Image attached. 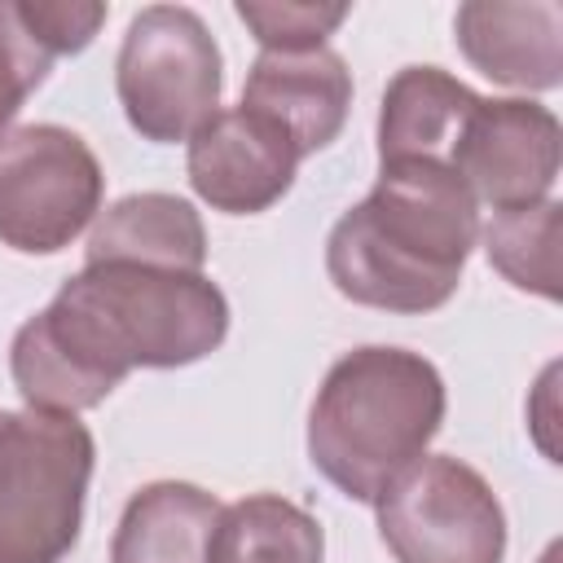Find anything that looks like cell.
<instances>
[{
	"label": "cell",
	"mask_w": 563,
	"mask_h": 563,
	"mask_svg": "<svg viewBox=\"0 0 563 563\" xmlns=\"http://www.w3.org/2000/svg\"><path fill=\"white\" fill-rule=\"evenodd\" d=\"M475 101L479 92H471L462 79H453L440 66L396 70L378 106V163L427 158V163L449 167L453 145Z\"/></svg>",
	"instance_id": "cell-13"
},
{
	"label": "cell",
	"mask_w": 563,
	"mask_h": 563,
	"mask_svg": "<svg viewBox=\"0 0 563 563\" xmlns=\"http://www.w3.org/2000/svg\"><path fill=\"white\" fill-rule=\"evenodd\" d=\"M479 242V202L444 163H378L374 189L325 238L334 290L378 312H435Z\"/></svg>",
	"instance_id": "cell-1"
},
{
	"label": "cell",
	"mask_w": 563,
	"mask_h": 563,
	"mask_svg": "<svg viewBox=\"0 0 563 563\" xmlns=\"http://www.w3.org/2000/svg\"><path fill=\"white\" fill-rule=\"evenodd\" d=\"M53 53L31 35L18 13V0H0V141L9 136L26 97L44 84Z\"/></svg>",
	"instance_id": "cell-17"
},
{
	"label": "cell",
	"mask_w": 563,
	"mask_h": 563,
	"mask_svg": "<svg viewBox=\"0 0 563 563\" xmlns=\"http://www.w3.org/2000/svg\"><path fill=\"white\" fill-rule=\"evenodd\" d=\"M238 18L260 40V53L321 48L325 35L347 18V4H260L238 0Z\"/></svg>",
	"instance_id": "cell-18"
},
{
	"label": "cell",
	"mask_w": 563,
	"mask_h": 563,
	"mask_svg": "<svg viewBox=\"0 0 563 563\" xmlns=\"http://www.w3.org/2000/svg\"><path fill=\"white\" fill-rule=\"evenodd\" d=\"M325 532L317 515L282 493H251L220 506L207 563H321Z\"/></svg>",
	"instance_id": "cell-15"
},
{
	"label": "cell",
	"mask_w": 563,
	"mask_h": 563,
	"mask_svg": "<svg viewBox=\"0 0 563 563\" xmlns=\"http://www.w3.org/2000/svg\"><path fill=\"white\" fill-rule=\"evenodd\" d=\"M84 264H145V268H176L202 273L207 264V229L194 202L145 189L128 194L106 207L88 233Z\"/></svg>",
	"instance_id": "cell-12"
},
{
	"label": "cell",
	"mask_w": 563,
	"mask_h": 563,
	"mask_svg": "<svg viewBox=\"0 0 563 563\" xmlns=\"http://www.w3.org/2000/svg\"><path fill=\"white\" fill-rule=\"evenodd\" d=\"M462 57L493 84L550 92L563 84V4L559 0H466L453 13Z\"/></svg>",
	"instance_id": "cell-10"
},
{
	"label": "cell",
	"mask_w": 563,
	"mask_h": 563,
	"mask_svg": "<svg viewBox=\"0 0 563 563\" xmlns=\"http://www.w3.org/2000/svg\"><path fill=\"white\" fill-rule=\"evenodd\" d=\"M185 172L194 194L224 216H260L295 185L299 150L282 123L260 110H216L189 141Z\"/></svg>",
	"instance_id": "cell-9"
},
{
	"label": "cell",
	"mask_w": 563,
	"mask_h": 563,
	"mask_svg": "<svg viewBox=\"0 0 563 563\" xmlns=\"http://www.w3.org/2000/svg\"><path fill=\"white\" fill-rule=\"evenodd\" d=\"M220 88V44L194 9L150 4L128 22L114 57V92L141 141H189L216 114Z\"/></svg>",
	"instance_id": "cell-5"
},
{
	"label": "cell",
	"mask_w": 563,
	"mask_h": 563,
	"mask_svg": "<svg viewBox=\"0 0 563 563\" xmlns=\"http://www.w3.org/2000/svg\"><path fill=\"white\" fill-rule=\"evenodd\" d=\"M563 158V128L554 110L528 97H479L462 123L449 167L475 202L493 211L532 207L550 198Z\"/></svg>",
	"instance_id": "cell-8"
},
{
	"label": "cell",
	"mask_w": 563,
	"mask_h": 563,
	"mask_svg": "<svg viewBox=\"0 0 563 563\" xmlns=\"http://www.w3.org/2000/svg\"><path fill=\"white\" fill-rule=\"evenodd\" d=\"M97 444L79 413L4 409L0 563H62L84 528Z\"/></svg>",
	"instance_id": "cell-4"
},
{
	"label": "cell",
	"mask_w": 563,
	"mask_h": 563,
	"mask_svg": "<svg viewBox=\"0 0 563 563\" xmlns=\"http://www.w3.org/2000/svg\"><path fill=\"white\" fill-rule=\"evenodd\" d=\"M444 378L409 347L343 352L308 409V462L352 501H374L444 422Z\"/></svg>",
	"instance_id": "cell-2"
},
{
	"label": "cell",
	"mask_w": 563,
	"mask_h": 563,
	"mask_svg": "<svg viewBox=\"0 0 563 563\" xmlns=\"http://www.w3.org/2000/svg\"><path fill=\"white\" fill-rule=\"evenodd\" d=\"M48 312L114 383L132 369L194 365L229 334V299L207 273L145 264H84Z\"/></svg>",
	"instance_id": "cell-3"
},
{
	"label": "cell",
	"mask_w": 563,
	"mask_h": 563,
	"mask_svg": "<svg viewBox=\"0 0 563 563\" xmlns=\"http://www.w3.org/2000/svg\"><path fill=\"white\" fill-rule=\"evenodd\" d=\"M101 163L79 132L26 123L0 141V242L9 251H66L101 216Z\"/></svg>",
	"instance_id": "cell-7"
},
{
	"label": "cell",
	"mask_w": 563,
	"mask_h": 563,
	"mask_svg": "<svg viewBox=\"0 0 563 563\" xmlns=\"http://www.w3.org/2000/svg\"><path fill=\"white\" fill-rule=\"evenodd\" d=\"M216 519V493L189 479H154L128 497L110 563H207Z\"/></svg>",
	"instance_id": "cell-14"
},
{
	"label": "cell",
	"mask_w": 563,
	"mask_h": 563,
	"mask_svg": "<svg viewBox=\"0 0 563 563\" xmlns=\"http://www.w3.org/2000/svg\"><path fill=\"white\" fill-rule=\"evenodd\" d=\"M0 422H4V409H0Z\"/></svg>",
	"instance_id": "cell-20"
},
{
	"label": "cell",
	"mask_w": 563,
	"mask_h": 563,
	"mask_svg": "<svg viewBox=\"0 0 563 563\" xmlns=\"http://www.w3.org/2000/svg\"><path fill=\"white\" fill-rule=\"evenodd\" d=\"M18 13L53 57L84 53L110 18L101 0H18Z\"/></svg>",
	"instance_id": "cell-19"
},
{
	"label": "cell",
	"mask_w": 563,
	"mask_h": 563,
	"mask_svg": "<svg viewBox=\"0 0 563 563\" xmlns=\"http://www.w3.org/2000/svg\"><path fill=\"white\" fill-rule=\"evenodd\" d=\"M369 506L396 563L506 559V510L493 484L453 453H422Z\"/></svg>",
	"instance_id": "cell-6"
},
{
	"label": "cell",
	"mask_w": 563,
	"mask_h": 563,
	"mask_svg": "<svg viewBox=\"0 0 563 563\" xmlns=\"http://www.w3.org/2000/svg\"><path fill=\"white\" fill-rule=\"evenodd\" d=\"M484 255L488 264L528 295H541L550 303H559L563 295V207L554 198H541L532 207H510V211H493V220L479 229Z\"/></svg>",
	"instance_id": "cell-16"
},
{
	"label": "cell",
	"mask_w": 563,
	"mask_h": 563,
	"mask_svg": "<svg viewBox=\"0 0 563 563\" xmlns=\"http://www.w3.org/2000/svg\"><path fill=\"white\" fill-rule=\"evenodd\" d=\"M242 106L282 123L299 158L325 150L352 110V70L334 48L260 53L242 84Z\"/></svg>",
	"instance_id": "cell-11"
}]
</instances>
